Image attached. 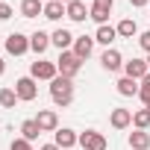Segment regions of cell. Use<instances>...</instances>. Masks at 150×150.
I'll use <instances>...</instances> for the list:
<instances>
[{"mask_svg": "<svg viewBox=\"0 0 150 150\" xmlns=\"http://www.w3.org/2000/svg\"><path fill=\"white\" fill-rule=\"evenodd\" d=\"M50 100L56 103V106H71L74 103V80H68V77H62V74H59V77L50 83Z\"/></svg>", "mask_w": 150, "mask_h": 150, "instance_id": "1", "label": "cell"}, {"mask_svg": "<svg viewBox=\"0 0 150 150\" xmlns=\"http://www.w3.org/2000/svg\"><path fill=\"white\" fill-rule=\"evenodd\" d=\"M35 124H38L41 132H56V129H59V115H56L53 109H38Z\"/></svg>", "mask_w": 150, "mask_h": 150, "instance_id": "9", "label": "cell"}, {"mask_svg": "<svg viewBox=\"0 0 150 150\" xmlns=\"http://www.w3.org/2000/svg\"><path fill=\"white\" fill-rule=\"evenodd\" d=\"M138 44H141V50H147V53H150V30L138 35Z\"/></svg>", "mask_w": 150, "mask_h": 150, "instance_id": "28", "label": "cell"}, {"mask_svg": "<svg viewBox=\"0 0 150 150\" xmlns=\"http://www.w3.org/2000/svg\"><path fill=\"white\" fill-rule=\"evenodd\" d=\"M150 74V68H147V59H129V62H124V77H129V80H144Z\"/></svg>", "mask_w": 150, "mask_h": 150, "instance_id": "8", "label": "cell"}, {"mask_svg": "<svg viewBox=\"0 0 150 150\" xmlns=\"http://www.w3.org/2000/svg\"><path fill=\"white\" fill-rule=\"evenodd\" d=\"M100 65H103V71H121L124 68V56L115 47H106L103 56H100Z\"/></svg>", "mask_w": 150, "mask_h": 150, "instance_id": "11", "label": "cell"}, {"mask_svg": "<svg viewBox=\"0 0 150 150\" xmlns=\"http://www.w3.org/2000/svg\"><path fill=\"white\" fill-rule=\"evenodd\" d=\"M80 147H83V150H106L109 141H106L103 132H97V129H86V132H80Z\"/></svg>", "mask_w": 150, "mask_h": 150, "instance_id": "5", "label": "cell"}, {"mask_svg": "<svg viewBox=\"0 0 150 150\" xmlns=\"http://www.w3.org/2000/svg\"><path fill=\"white\" fill-rule=\"evenodd\" d=\"M118 94H124V97H138V80L121 77V80H118Z\"/></svg>", "mask_w": 150, "mask_h": 150, "instance_id": "20", "label": "cell"}, {"mask_svg": "<svg viewBox=\"0 0 150 150\" xmlns=\"http://www.w3.org/2000/svg\"><path fill=\"white\" fill-rule=\"evenodd\" d=\"M65 15V3H59V0H47L44 3V18L47 21H59Z\"/></svg>", "mask_w": 150, "mask_h": 150, "instance_id": "21", "label": "cell"}, {"mask_svg": "<svg viewBox=\"0 0 150 150\" xmlns=\"http://www.w3.org/2000/svg\"><path fill=\"white\" fill-rule=\"evenodd\" d=\"M147 18H150V15H147Z\"/></svg>", "mask_w": 150, "mask_h": 150, "instance_id": "36", "label": "cell"}, {"mask_svg": "<svg viewBox=\"0 0 150 150\" xmlns=\"http://www.w3.org/2000/svg\"><path fill=\"white\" fill-rule=\"evenodd\" d=\"M115 30H118V38H132V35L138 33V24H135L132 18H124V21H121Z\"/></svg>", "mask_w": 150, "mask_h": 150, "instance_id": "22", "label": "cell"}, {"mask_svg": "<svg viewBox=\"0 0 150 150\" xmlns=\"http://www.w3.org/2000/svg\"><path fill=\"white\" fill-rule=\"evenodd\" d=\"M109 124H112V129H127V127H132V112L124 109V106H118V109H112Z\"/></svg>", "mask_w": 150, "mask_h": 150, "instance_id": "12", "label": "cell"}, {"mask_svg": "<svg viewBox=\"0 0 150 150\" xmlns=\"http://www.w3.org/2000/svg\"><path fill=\"white\" fill-rule=\"evenodd\" d=\"M144 109H150V103H147V106H144Z\"/></svg>", "mask_w": 150, "mask_h": 150, "instance_id": "34", "label": "cell"}, {"mask_svg": "<svg viewBox=\"0 0 150 150\" xmlns=\"http://www.w3.org/2000/svg\"><path fill=\"white\" fill-rule=\"evenodd\" d=\"M147 3H150V0H129V6H135V9H144Z\"/></svg>", "mask_w": 150, "mask_h": 150, "instance_id": "30", "label": "cell"}, {"mask_svg": "<svg viewBox=\"0 0 150 150\" xmlns=\"http://www.w3.org/2000/svg\"><path fill=\"white\" fill-rule=\"evenodd\" d=\"M9 150H33V141H27V138H12Z\"/></svg>", "mask_w": 150, "mask_h": 150, "instance_id": "27", "label": "cell"}, {"mask_svg": "<svg viewBox=\"0 0 150 150\" xmlns=\"http://www.w3.org/2000/svg\"><path fill=\"white\" fill-rule=\"evenodd\" d=\"M71 50L86 62V59L91 56V50H94V38H91V35H77V41H74V47H71Z\"/></svg>", "mask_w": 150, "mask_h": 150, "instance_id": "14", "label": "cell"}, {"mask_svg": "<svg viewBox=\"0 0 150 150\" xmlns=\"http://www.w3.org/2000/svg\"><path fill=\"white\" fill-rule=\"evenodd\" d=\"M88 6L83 3V0H71V3L65 6V18H71V21H77V24H83L86 18H88Z\"/></svg>", "mask_w": 150, "mask_h": 150, "instance_id": "10", "label": "cell"}, {"mask_svg": "<svg viewBox=\"0 0 150 150\" xmlns=\"http://www.w3.org/2000/svg\"><path fill=\"white\" fill-rule=\"evenodd\" d=\"M132 127H135V129H147V127H150V109L132 112Z\"/></svg>", "mask_w": 150, "mask_h": 150, "instance_id": "24", "label": "cell"}, {"mask_svg": "<svg viewBox=\"0 0 150 150\" xmlns=\"http://www.w3.org/2000/svg\"><path fill=\"white\" fill-rule=\"evenodd\" d=\"M38 135H41V129H38L35 118H30V121H24V124H21V138H27V141H35Z\"/></svg>", "mask_w": 150, "mask_h": 150, "instance_id": "23", "label": "cell"}, {"mask_svg": "<svg viewBox=\"0 0 150 150\" xmlns=\"http://www.w3.org/2000/svg\"><path fill=\"white\" fill-rule=\"evenodd\" d=\"M30 77L38 83V80H47V83H53L56 77H59V68H56V62H47V59H38V62H33L30 65Z\"/></svg>", "mask_w": 150, "mask_h": 150, "instance_id": "3", "label": "cell"}, {"mask_svg": "<svg viewBox=\"0 0 150 150\" xmlns=\"http://www.w3.org/2000/svg\"><path fill=\"white\" fill-rule=\"evenodd\" d=\"M53 144H59L62 150H71V147H77V144H80V135L74 132V129H68V127H62V129H56Z\"/></svg>", "mask_w": 150, "mask_h": 150, "instance_id": "13", "label": "cell"}, {"mask_svg": "<svg viewBox=\"0 0 150 150\" xmlns=\"http://www.w3.org/2000/svg\"><path fill=\"white\" fill-rule=\"evenodd\" d=\"M138 97H141V103H144V106L150 103V74L138 83Z\"/></svg>", "mask_w": 150, "mask_h": 150, "instance_id": "26", "label": "cell"}, {"mask_svg": "<svg viewBox=\"0 0 150 150\" xmlns=\"http://www.w3.org/2000/svg\"><path fill=\"white\" fill-rule=\"evenodd\" d=\"M3 71H6V62H3V59H0V77H3Z\"/></svg>", "mask_w": 150, "mask_h": 150, "instance_id": "32", "label": "cell"}, {"mask_svg": "<svg viewBox=\"0 0 150 150\" xmlns=\"http://www.w3.org/2000/svg\"><path fill=\"white\" fill-rule=\"evenodd\" d=\"M115 38H118V30H115L112 24H103V27H97V33H94V41H100V44H106V47H109Z\"/></svg>", "mask_w": 150, "mask_h": 150, "instance_id": "19", "label": "cell"}, {"mask_svg": "<svg viewBox=\"0 0 150 150\" xmlns=\"http://www.w3.org/2000/svg\"><path fill=\"white\" fill-rule=\"evenodd\" d=\"M12 18V6L9 3H0V21H9Z\"/></svg>", "mask_w": 150, "mask_h": 150, "instance_id": "29", "label": "cell"}, {"mask_svg": "<svg viewBox=\"0 0 150 150\" xmlns=\"http://www.w3.org/2000/svg\"><path fill=\"white\" fill-rule=\"evenodd\" d=\"M147 147H150V132L147 129L129 132V150H147Z\"/></svg>", "mask_w": 150, "mask_h": 150, "instance_id": "18", "label": "cell"}, {"mask_svg": "<svg viewBox=\"0 0 150 150\" xmlns=\"http://www.w3.org/2000/svg\"><path fill=\"white\" fill-rule=\"evenodd\" d=\"M56 68H59V74H62V77L74 80V77H77V74L83 71V59L74 53V50H62V53H59V59H56Z\"/></svg>", "mask_w": 150, "mask_h": 150, "instance_id": "2", "label": "cell"}, {"mask_svg": "<svg viewBox=\"0 0 150 150\" xmlns=\"http://www.w3.org/2000/svg\"><path fill=\"white\" fill-rule=\"evenodd\" d=\"M59 3H65V6H68V3H71V0H59Z\"/></svg>", "mask_w": 150, "mask_h": 150, "instance_id": "33", "label": "cell"}, {"mask_svg": "<svg viewBox=\"0 0 150 150\" xmlns=\"http://www.w3.org/2000/svg\"><path fill=\"white\" fill-rule=\"evenodd\" d=\"M15 94H18V100H24V103L35 100V97H38V86H35V80H33V77H21V80L15 83Z\"/></svg>", "mask_w": 150, "mask_h": 150, "instance_id": "7", "label": "cell"}, {"mask_svg": "<svg viewBox=\"0 0 150 150\" xmlns=\"http://www.w3.org/2000/svg\"><path fill=\"white\" fill-rule=\"evenodd\" d=\"M3 47H6L9 56H24V53L30 50V35H24V33H9L6 41H3Z\"/></svg>", "mask_w": 150, "mask_h": 150, "instance_id": "4", "label": "cell"}, {"mask_svg": "<svg viewBox=\"0 0 150 150\" xmlns=\"http://www.w3.org/2000/svg\"><path fill=\"white\" fill-rule=\"evenodd\" d=\"M44 3H47V0H44Z\"/></svg>", "mask_w": 150, "mask_h": 150, "instance_id": "35", "label": "cell"}, {"mask_svg": "<svg viewBox=\"0 0 150 150\" xmlns=\"http://www.w3.org/2000/svg\"><path fill=\"white\" fill-rule=\"evenodd\" d=\"M50 44H53V41H50V35H47V33H41V30L30 35V50H33L35 56H41V53H44Z\"/></svg>", "mask_w": 150, "mask_h": 150, "instance_id": "15", "label": "cell"}, {"mask_svg": "<svg viewBox=\"0 0 150 150\" xmlns=\"http://www.w3.org/2000/svg\"><path fill=\"white\" fill-rule=\"evenodd\" d=\"M112 6H115V0H94V3L88 6L91 12H88V18L97 24V27H103L106 21H109V12H112Z\"/></svg>", "mask_w": 150, "mask_h": 150, "instance_id": "6", "label": "cell"}, {"mask_svg": "<svg viewBox=\"0 0 150 150\" xmlns=\"http://www.w3.org/2000/svg\"><path fill=\"white\" fill-rule=\"evenodd\" d=\"M38 150H62V147H59V144H41Z\"/></svg>", "mask_w": 150, "mask_h": 150, "instance_id": "31", "label": "cell"}, {"mask_svg": "<svg viewBox=\"0 0 150 150\" xmlns=\"http://www.w3.org/2000/svg\"><path fill=\"white\" fill-rule=\"evenodd\" d=\"M15 103H18L15 88H0V106L3 109H15Z\"/></svg>", "mask_w": 150, "mask_h": 150, "instance_id": "25", "label": "cell"}, {"mask_svg": "<svg viewBox=\"0 0 150 150\" xmlns=\"http://www.w3.org/2000/svg\"><path fill=\"white\" fill-rule=\"evenodd\" d=\"M21 15H24V18H38V15H44V0H21Z\"/></svg>", "mask_w": 150, "mask_h": 150, "instance_id": "17", "label": "cell"}, {"mask_svg": "<svg viewBox=\"0 0 150 150\" xmlns=\"http://www.w3.org/2000/svg\"><path fill=\"white\" fill-rule=\"evenodd\" d=\"M50 41H53V44L59 47V53H62V50H71V47H74V41H77V35H71L68 30H56V33L50 35Z\"/></svg>", "mask_w": 150, "mask_h": 150, "instance_id": "16", "label": "cell"}]
</instances>
